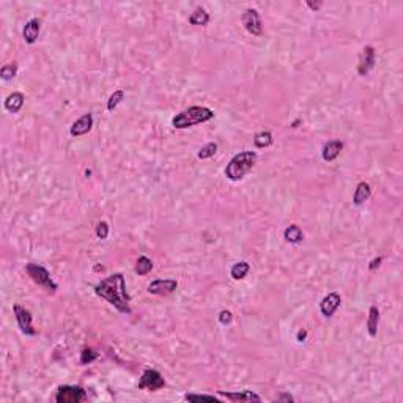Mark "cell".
Here are the masks:
<instances>
[{
	"label": "cell",
	"instance_id": "obj_2",
	"mask_svg": "<svg viewBox=\"0 0 403 403\" xmlns=\"http://www.w3.org/2000/svg\"><path fill=\"white\" fill-rule=\"evenodd\" d=\"M213 117H214V112L211 109L203 106H192L189 109L180 112V114H176L174 117V120H172V125H174V128L176 129H186V128H191V126L210 122Z\"/></svg>",
	"mask_w": 403,
	"mask_h": 403
},
{
	"label": "cell",
	"instance_id": "obj_10",
	"mask_svg": "<svg viewBox=\"0 0 403 403\" xmlns=\"http://www.w3.org/2000/svg\"><path fill=\"white\" fill-rule=\"evenodd\" d=\"M375 66V49L372 46H365L361 52L359 57V65H357V73L361 76H367V74L373 70Z\"/></svg>",
	"mask_w": 403,
	"mask_h": 403
},
{
	"label": "cell",
	"instance_id": "obj_30",
	"mask_svg": "<svg viewBox=\"0 0 403 403\" xmlns=\"http://www.w3.org/2000/svg\"><path fill=\"white\" fill-rule=\"evenodd\" d=\"M230 322H232V312H230V310H222L221 315H219V323L224 325V326H227V325H230Z\"/></svg>",
	"mask_w": 403,
	"mask_h": 403
},
{
	"label": "cell",
	"instance_id": "obj_6",
	"mask_svg": "<svg viewBox=\"0 0 403 403\" xmlns=\"http://www.w3.org/2000/svg\"><path fill=\"white\" fill-rule=\"evenodd\" d=\"M166 386V381H164V378L159 372H156L153 369H148L142 373V377L139 379V389H145V391H150V392H154L158 389H162V387Z\"/></svg>",
	"mask_w": 403,
	"mask_h": 403
},
{
	"label": "cell",
	"instance_id": "obj_32",
	"mask_svg": "<svg viewBox=\"0 0 403 403\" xmlns=\"http://www.w3.org/2000/svg\"><path fill=\"white\" fill-rule=\"evenodd\" d=\"M276 402H295V399L290 394H282L276 397Z\"/></svg>",
	"mask_w": 403,
	"mask_h": 403
},
{
	"label": "cell",
	"instance_id": "obj_31",
	"mask_svg": "<svg viewBox=\"0 0 403 403\" xmlns=\"http://www.w3.org/2000/svg\"><path fill=\"white\" fill-rule=\"evenodd\" d=\"M381 262H383V258H381V257L373 258L372 262H370V265H369V270H370V271H375L377 268H378L379 265H381Z\"/></svg>",
	"mask_w": 403,
	"mask_h": 403
},
{
	"label": "cell",
	"instance_id": "obj_29",
	"mask_svg": "<svg viewBox=\"0 0 403 403\" xmlns=\"http://www.w3.org/2000/svg\"><path fill=\"white\" fill-rule=\"evenodd\" d=\"M96 236H98L100 240H106V238L109 236V226H107V222L101 221L98 226H96Z\"/></svg>",
	"mask_w": 403,
	"mask_h": 403
},
{
	"label": "cell",
	"instance_id": "obj_17",
	"mask_svg": "<svg viewBox=\"0 0 403 403\" xmlns=\"http://www.w3.org/2000/svg\"><path fill=\"white\" fill-rule=\"evenodd\" d=\"M24 95L22 93H11L8 98L5 100V109L11 112V114H18V112L24 106Z\"/></svg>",
	"mask_w": 403,
	"mask_h": 403
},
{
	"label": "cell",
	"instance_id": "obj_23",
	"mask_svg": "<svg viewBox=\"0 0 403 403\" xmlns=\"http://www.w3.org/2000/svg\"><path fill=\"white\" fill-rule=\"evenodd\" d=\"M253 144L258 148H266L273 144V134L270 131H262L253 137Z\"/></svg>",
	"mask_w": 403,
	"mask_h": 403
},
{
	"label": "cell",
	"instance_id": "obj_14",
	"mask_svg": "<svg viewBox=\"0 0 403 403\" xmlns=\"http://www.w3.org/2000/svg\"><path fill=\"white\" fill-rule=\"evenodd\" d=\"M40 28H41V22L40 19H30L25 24L24 30H22V36H24V40L27 44H33L36 40H38V35H40Z\"/></svg>",
	"mask_w": 403,
	"mask_h": 403
},
{
	"label": "cell",
	"instance_id": "obj_7",
	"mask_svg": "<svg viewBox=\"0 0 403 403\" xmlns=\"http://www.w3.org/2000/svg\"><path fill=\"white\" fill-rule=\"evenodd\" d=\"M241 22L244 28L248 30L251 35H255V36H260L262 35V19H260V14L257 10L253 8H248L244 13H243V18H241Z\"/></svg>",
	"mask_w": 403,
	"mask_h": 403
},
{
	"label": "cell",
	"instance_id": "obj_26",
	"mask_svg": "<svg viewBox=\"0 0 403 403\" xmlns=\"http://www.w3.org/2000/svg\"><path fill=\"white\" fill-rule=\"evenodd\" d=\"M96 357H98V353L95 352V350L92 348H85V350H82V353H80V364L82 365H87V364H92Z\"/></svg>",
	"mask_w": 403,
	"mask_h": 403
},
{
	"label": "cell",
	"instance_id": "obj_21",
	"mask_svg": "<svg viewBox=\"0 0 403 403\" xmlns=\"http://www.w3.org/2000/svg\"><path fill=\"white\" fill-rule=\"evenodd\" d=\"M249 270H251V266H249L248 262H238L232 266V270H230V276H232L235 280H241V279L246 277V276H248Z\"/></svg>",
	"mask_w": 403,
	"mask_h": 403
},
{
	"label": "cell",
	"instance_id": "obj_27",
	"mask_svg": "<svg viewBox=\"0 0 403 403\" xmlns=\"http://www.w3.org/2000/svg\"><path fill=\"white\" fill-rule=\"evenodd\" d=\"M125 98V92L123 90H117L114 92V95L110 96L109 101H107V110H114L118 104H120V101H123Z\"/></svg>",
	"mask_w": 403,
	"mask_h": 403
},
{
	"label": "cell",
	"instance_id": "obj_19",
	"mask_svg": "<svg viewBox=\"0 0 403 403\" xmlns=\"http://www.w3.org/2000/svg\"><path fill=\"white\" fill-rule=\"evenodd\" d=\"M378 322H379V310L375 305H372L369 310V320H367V331L370 337H375L378 332Z\"/></svg>",
	"mask_w": 403,
	"mask_h": 403
},
{
	"label": "cell",
	"instance_id": "obj_8",
	"mask_svg": "<svg viewBox=\"0 0 403 403\" xmlns=\"http://www.w3.org/2000/svg\"><path fill=\"white\" fill-rule=\"evenodd\" d=\"M13 310H14V315H16V322H18L19 329L25 335H35L36 331H35V327L32 325L30 312H28L27 309H24V307H21V305H18V304L14 305Z\"/></svg>",
	"mask_w": 403,
	"mask_h": 403
},
{
	"label": "cell",
	"instance_id": "obj_25",
	"mask_svg": "<svg viewBox=\"0 0 403 403\" xmlns=\"http://www.w3.org/2000/svg\"><path fill=\"white\" fill-rule=\"evenodd\" d=\"M18 73V65L16 63H8L2 66V70H0V76H2L3 80H11L14 76H16Z\"/></svg>",
	"mask_w": 403,
	"mask_h": 403
},
{
	"label": "cell",
	"instance_id": "obj_18",
	"mask_svg": "<svg viewBox=\"0 0 403 403\" xmlns=\"http://www.w3.org/2000/svg\"><path fill=\"white\" fill-rule=\"evenodd\" d=\"M189 22L192 25H206L208 22H210V14L206 13L205 8H202V6H197L196 10H194L191 13V16H189Z\"/></svg>",
	"mask_w": 403,
	"mask_h": 403
},
{
	"label": "cell",
	"instance_id": "obj_35",
	"mask_svg": "<svg viewBox=\"0 0 403 403\" xmlns=\"http://www.w3.org/2000/svg\"><path fill=\"white\" fill-rule=\"evenodd\" d=\"M300 123H301V120H296V122L292 125V128H298V125H300Z\"/></svg>",
	"mask_w": 403,
	"mask_h": 403
},
{
	"label": "cell",
	"instance_id": "obj_33",
	"mask_svg": "<svg viewBox=\"0 0 403 403\" xmlns=\"http://www.w3.org/2000/svg\"><path fill=\"white\" fill-rule=\"evenodd\" d=\"M305 5H307L310 10L317 11V10H320V8H322V5H323V3H322V2H315V3H313V2H307V3H305Z\"/></svg>",
	"mask_w": 403,
	"mask_h": 403
},
{
	"label": "cell",
	"instance_id": "obj_11",
	"mask_svg": "<svg viewBox=\"0 0 403 403\" xmlns=\"http://www.w3.org/2000/svg\"><path fill=\"white\" fill-rule=\"evenodd\" d=\"M340 302H342V298L339 293H329L320 302V310H322V313L326 318H329L334 315L335 310L340 307Z\"/></svg>",
	"mask_w": 403,
	"mask_h": 403
},
{
	"label": "cell",
	"instance_id": "obj_24",
	"mask_svg": "<svg viewBox=\"0 0 403 403\" xmlns=\"http://www.w3.org/2000/svg\"><path fill=\"white\" fill-rule=\"evenodd\" d=\"M216 151H218V144H216V142H210V144H206L205 147L200 148L197 156H199V159H208V158H211V156H214Z\"/></svg>",
	"mask_w": 403,
	"mask_h": 403
},
{
	"label": "cell",
	"instance_id": "obj_9",
	"mask_svg": "<svg viewBox=\"0 0 403 403\" xmlns=\"http://www.w3.org/2000/svg\"><path fill=\"white\" fill-rule=\"evenodd\" d=\"M176 287H178V282L175 279H158V280H153L150 285H148V293L167 296L170 293H174Z\"/></svg>",
	"mask_w": 403,
	"mask_h": 403
},
{
	"label": "cell",
	"instance_id": "obj_12",
	"mask_svg": "<svg viewBox=\"0 0 403 403\" xmlns=\"http://www.w3.org/2000/svg\"><path fill=\"white\" fill-rule=\"evenodd\" d=\"M93 126V115L88 112V114H84L77 122H74L71 129H70V134L73 137H79V136H84V134L90 132Z\"/></svg>",
	"mask_w": 403,
	"mask_h": 403
},
{
	"label": "cell",
	"instance_id": "obj_1",
	"mask_svg": "<svg viewBox=\"0 0 403 403\" xmlns=\"http://www.w3.org/2000/svg\"><path fill=\"white\" fill-rule=\"evenodd\" d=\"M95 293L100 298H104V300L114 305L120 313H126V315L131 313L129 296L126 293V283L122 273L112 274L104 280H101L98 285L95 287Z\"/></svg>",
	"mask_w": 403,
	"mask_h": 403
},
{
	"label": "cell",
	"instance_id": "obj_15",
	"mask_svg": "<svg viewBox=\"0 0 403 403\" xmlns=\"http://www.w3.org/2000/svg\"><path fill=\"white\" fill-rule=\"evenodd\" d=\"M342 148H343V144H342L340 140H331V142H327V144L323 147V150H322L323 159L327 161V162H332L334 159H337V156L340 154Z\"/></svg>",
	"mask_w": 403,
	"mask_h": 403
},
{
	"label": "cell",
	"instance_id": "obj_20",
	"mask_svg": "<svg viewBox=\"0 0 403 403\" xmlns=\"http://www.w3.org/2000/svg\"><path fill=\"white\" fill-rule=\"evenodd\" d=\"M283 238L288 241V243H292V244H298V243H301L302 241V238H304V233H302V230L298 227V226H290L285 228V232H283Z\"/></svg>",
	"mask_w": 403,
	"mask_h": 403
},
{
	"label": "cell",
	"instance_id": "obj_4",
	"mask_svg": "<svg viewBox=\"0 0 403 403\" xmlns=\"http://www.w3.org/2000/svg\"><path fill=\"white\" fill-rule=\"evenodd\" d=\"M25 271L35 283L44 287L49 293H54L57 290V283L52 280L49 271L44 266L36 265V263H28V265H25Z\"/></svg>",
	"mask_w": 403,
	"mask_h": 403
},
{
	"label": "cell",
	"instance_id": "obj_28",
	"mask_svg": "<svg viewBox=\"0 0 403 403\" xmlns=\"http://www.w3.org/2000/svg\"><path fill=\"white\" fill-rule=\"evenodd\" d=\"M186 400L189 402H202V400H206V402H218V399L214 397V395H199V394H186L184 395Z\"/></svg>",
	"mask_w": 403,
	"mask_h": 403
},
{
	"label": "cell",
	"instance_id": "obj_34",
	"mask_svg": "<svg viewBox=\"0 0 403 403\" xmlns=\"http://www.w3.org/2000/svg\"><path fill=\"white\" fill-rule=\"evenodd\" d=\"M305 337H307V331H305V329H301L300 332H298V335H296L298 342H301V343L305 340Z\"/></svg>",
	"mask_w": 403,
	"mask_h": 403
},
{
	"label": "cell",
	"instance_id": "obj_13",
	"mask_svg": "<svg viewBox=\"0 0 403 403\" xmlns=\"http://www.w3.org/2000/svg\"><path fill=\"white\" fill-rule=\"evenodd\" d=\"M219 395L232 402H262V397L252 391H236V392H224L219 391Z\"/></svg>",
	"mask_w": 403,
	"mask_h": 403
},
{
	"label": "cell",
	"instance_id": "obj_3",
	"mask_svg": "<svg viewBox=\"0 0 403 403\" xmlns=\"http://www.w3.org/2000/svg\"><path fill=\"white\" fill-rule=\"evenodd\" d=\"M257 154L253 151H243L240 154L233 156L226 167V176L232 181H238L248 175V172L255 166Z\"/></svg>",
	"mask_w": 403,
	"mask_h": 403
},
{
	"label": "cell",
	"instance_id": "obj_5",
	"mask_svg": "<svg viewBox=\"0 0 403 403\" xmlns=\"http://www.w3.org/2000/svg\"><path fill=\"white\" fill-rule=\"evenodd\" d=\"M87 399V392L79 386H60L55 394L57 403H80Z\"/></svg>",
	"mask_w": 403,
	"mask_h": 403
},
{
	"label": "cell",
	"instance_id": "obj_22",
	"mask_svg": "<svg viewBox=\"0 0 403 403\" xmlns=\"http://www.w3.org/2000/svg\"><path fill=\"white\" fill-rule=\"evenodd\" d=\"M153 270V262L148 257H145V255H142V257H139L137 258V262H136V273L139 274V276H145V274H148Z\"/></svg>",
	"mask_w": 403,
	"mask_h": 403
},
{
	"label": "cell",
	"instance_id": "obj_16",
	"mask_svg": "<svg viewBox=\"0 0 403 403\" xmlns=\"http://www.w3.org/2000/svg\"><path fill=\"white\" fill-rule=\"evenodd\" d=\"M372 196V189L369 183L365 181H361L359 184L356 186V191H354V196H353V203L356 206H361L364 202H367Z\"/></svg>",
	"mask_w": 403,
	"mask_h": 403
}]
</instances>
